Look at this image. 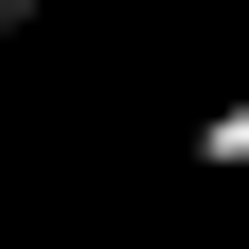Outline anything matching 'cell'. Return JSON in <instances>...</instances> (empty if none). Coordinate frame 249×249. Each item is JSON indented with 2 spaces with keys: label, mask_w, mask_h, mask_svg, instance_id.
<instances>
[{
  "label": "cell",
  "mask_w": 249,
  "mask_h": 249,
  "mask_svg": "<svg viewBox=\"0 0 249 249\" xmlns=\"http://www.w3.org/2000/svg\"><path fill=\"white\" fill-rule=\"evenodd\" d=\"M196 160H213V178H249V107H213V124H196Z\"/></svg>",
  "instance_id": "cell-1"
},
{
  "label": "cell",
  "mask_w": 249,
  "mask_h": 249,
  "mask_svg": "<svg viewBox=\"0 0 249 249\" xmlns=\"http://www.w3.org/2000/svg\"><path fill=\"white\" fill-rule=\"evenodd\" d=\"M0 18H36V0H0Z\"/></svg>",
  "instance_id": "cell-2"
}]
</instances>
